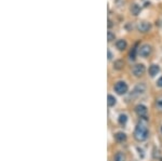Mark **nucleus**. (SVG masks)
Returning <instances> with one entry per match:
<instances>
[{
	"mask_svg": "<svg viewBox=\"0 0 162 161\" xmlns=\"http://www.w3.org/2000/svg\"><path fill=\"white\" fill-rule=\"evenodd\" d=\"M148 135H149V131H148V128L146 127V125L143 122L137 123L135 130H134V138L137 142H144L147 140Z\"/></svg>",
	"mask_w": 162,
	"mask_h": 161,
	"instance_id": "nucleus-1",
	"label": "nucleus"
},
{
	"mask_svg": "<svg viewBox=\"0 0 162 161\" xmlns=\"http://www.w3.org/2000/svg\"><path fill=\"white\" fill-rule=\"evenodd\" d=\"M128 89H129V87H128V84H126L124 81H118V82L113 86V90H115V92H116L117 94H119V95L125 94L126 92H128Z\"/></svg>",
	"mask_w": 162,
	"mask_h": 161,
	"instance_id": "nucleus-2",
	"label": "nucleus"
},
{
	"mask_svg": "<svg viewBox=\"0 0 162 161\" xmlns=\"http://www.w3.org/2000/svg\"><path fill=\"white\" fill-rule=\"evenodd\" d=\"M152 52V47L150 44L146 43V44H143L138 49V55H141V57H147L149 56Z\"/></svg>",
	"mask_w": 162,
	"mask_h": 161,
	"instance_id": "nucleus-3",
	"label": "nucleus"
},
{
	"mask_svg": "<svg viewBox=\"0 0 162 161\" xmlns=\"http://www.w3.org/2000/svg\"><path fill=\"white\" fill-rule=\"evenodd\" d=\"M135 112H136L139 118H143V119H146L148 117V109H147V107L145 105H137L135 107Z\"/></svg>",
	"mask_w": 162,
	"mask_h": 161,
	"instance_id": "nucleus-4",
	"label": "nucleus"
},
{
	"mask_svg": "<svg viewBox=\"0 0 162 161\" xmlns=\"http://www.w3.org/2000/svg\"><path fill=\"white\" fill-rule=\"evenodd\" d=\"M145 71H146V67H145L144 64H136L132 68V73L135 77H141V76L144 75Z\"/></svg>",
	"mask_w": 162,
	"mask_h": 161,
	"instance_id": "nucleus-5",
	"label": "nucleus"
},
{
	"mask_svg": "<svg viewBox=\"0 0 162 161\" xmlns=\"http://www.w3.org/2000/svg\"><path fill=\"white\" fill-rule=\"evenodd\" d=\"M137 30L139 33H147V31H149V29L151 28V24L149 22H146V21H141L137 24L136 26Z\"/></svg>",
	"mask_w": 162,
	"mask_h": 161,
	"instance_id": "nucleus-6",
	"label": "nucleus"
},
{
	"mask_svg": "<svg viewBox=\"0 0 162 161\" xmlns=\"http://www.w3.org/2000/svg\"><path fill=\"white\" fill-rule=\"evenodd\" d=\"M145 91H146V86H145L144 83H138V84L134 88L133 93L135 94V95H141V94H143Z\"/></svg>",
	"mask_w": 162,
	"mask_h": 161,
	"instance_id": "nucleus-7",
	"label": "nucleus"
},
{
	"mask_svg": "<svg viewBox=\"0 0 162 161\" xmlns=\"http://www.w3.org/2000/svg\"><path fill=\"white\" fill-rule=\"evenodd\" d=\"M116 47L119 51H124L126 49V47H128V42L124 39H119L116 42Z\"/></svg>",
	"mask_w": 162,
	"mask_h": 161,
	"instance_id": "nucleus-8",
	"label": "nucleus"
},
{
	"mask_svg": "<svg viewBox=\"0 0 162 161\" xmlns=\"http://www.w3.org/2000/svg\"><path fill=\"white\" fill-rule=\"evenodd\" d=\"M159 71H160V67H159V65H157V64H152V65H150L149 70H148L150 77H154L156 75H158Z\"/></svg>",
	"mask_w": 162,
	"mask_h": 161,
	"instance_id": "nucleus-9",
	"label": "nucleus"
},
{
	"mask_svg": "<svg viewBox=\"0 0 162 161\" xmlns=\"http://www.w3.org/2000/svg\"><path fill=\"white\" fill-rule=\"evenodd\" d=\"M115 140L118 142V143H123L126 140V134L123 132H118L115 134Z\"/></svg>",
	"mask_w": 162,
	"mask_h": 161,
	"instance_id": "nucleus-10",
	"label": "nucleus"
},
{
	"mask_svg": "<svg viewBox=\"0 0 162 161\" xmlns=\"http://www.w3.org/2000/svg\"><path fill=\"white\" fill-rule=\"evenodd\" d=\"M130 11H131V13L133 14L134 16H137L141 12V7H139L137 3H133V5L130 7Z\"/></svg>",
	"mask_w": 162,
	"mask_h": 161,
	"instance_id": "nucleus-11",
	"label": "nucleus"
},
{
	"mask_svg": "<svg viewBox=\"0 0 162 161\" xmlns=\"http://www.w3.org/2000/svg\"><path fill=\"white\" fill-rule=\"evenodd\" d=\"M116 103H117V99H116V97L113 95H109L107 96V104H108V106L109 107H113V106H115L116 105Z\"/></svg>",
	"mask_w": 162,
	"mask_h": 161,
	"instance_id": "nucleus-12",
	"label": "nucleus"
},
{
	"mask_svg": "<svg viewBox=\"0 0 162 161\" xmlns=\"http://www.w3.org/2000/svg\"><path fill=\"white\" fill-rule=\"evenodd\" d=\"M115 161H125V155L122 151H118L113 157Z\"/></svg>",
	"mask_w": 162,
	"mask_h": 161,
	"instance_id": "nucleus-13",
	"label": "nucleus"
},
{
	"mask_svg": "<svg viewBox=\"0 0 162 161\" xmlns=\"http://www.w3.org/2000/svg\"><path fill=\"white\" fill-rule=\"evenodd\" d=\"M154 106H156V109H157L158 112H162V97L157 99V101L154 103Z\"/></svg>",
	"mask_w": 162,
	"mask_h": 161,
	"instance_id": "nucleus-14",
	"label": "nucleus"
},
{
	"mask_svg": "<svg viewBox=\"0 0 162 161\" xmlns=\"http://www.w3.org/2000/svg\"><path fill=\"white\" fill-rule=\"evenodd\" d=\"M118 121L121 125H124L126 123V121H128V116L126 115H120L118 118Z\"/></svg>",
	"mask_w": 162,
	"mask_h": 161,
	"instance_id": "nucleus-15",
	"label": "nucleus"
},
{
	"mask_svg": "<svg viewBox=\"0 0 162 161\" xmlns=\"http://www.w3.org/2000/svg\"><path fill=\"white\" fill-rule=\"evenodd\" d=\"M136 53H138V50L136 49V47H134L133 49L131 50V52H130V60L134 61L136 58Z\"/></svg>",
	"mask_w": 162,
	"mask_h": 161,
	"instance_id": "nucleus-16",
	"label": "nucleus"
},
{
	"mask_svg": "<svg viewBox=\"0 0 162 161\" xmlns=\"http://www.w3.org/2000/svg\"><path fill=\"white\" fill-rule=\"evenodd\" d=\"M115 39H116V36H115V34H113V33H111V31H108V33H107V40H108V42L113 41Z\"/></svg>",
	"mask_w": 162,
	"mask_h": 161,
	"instance_id": "nucleus-17",
	"label": "nucleus"
},
{
	"mask_svg": "<svg viewBox=\"0 0 162 161\" xmlns=\"http://www.w3.org/2000/svg\"><path fill=\"white\" fill-rule=\"evenodd\" d=\"M124 63L122 62V61H117V62H115V64H113V68H116V69H121L122 68V66H123Z\"/></svg>",
	"mask_w": 162,
	"mask_h": 161,
	"instance_id": "nucleus-18",
	"label": "nucleus"
},
{
	"mask_svg": "<svg viewBox=\"0 0 162 161\" xmlns=\"http://www.w3.org/2000/svg\"><path fill=\"white\" fill-rule=\"evenodd\" d=\"M157 86L159 87V88H162V77H160V78L158 79V81H157Z\"/></svg>",
	"mask_w": 162,
	"mask_h": 161,
	"instance_id": "nucleus-19",
	"label": "nucleus"
},
{
	"mask_svg": "<svg viewBox=\"0 0 162 161\" xmlns=\"http://www.w3.org/2000/svg\"><path fill=\"white\" fill-rule=\"evenodd\" d=\"M107 53H108V60H111L113 58V53L110 52V50H108Z\"/></svg>",
	"mask_w": 162,
	"mask_h": 161,
	"instance_id": "nucleus-20",
	"label": "nucleus"
},
{
	"mask_svg": "<svg viewBox=\"0 0 162 161\" xmlns=\"http://www.w3.org/2000/svg\"><path fill=\"white\" fill-rule=\"evenodd\" d=\"M111 26H113V24H111V21L109 20V21H108V27H111Z\"/></svg>",
	"mask_w": 162,
	"mask_h": 161,
	"instance_id": "nucleus-21",
	"label": "nucleus"
},
{
	"mask_svg": "<svg viewBox=\"0 0 162 161\" xmlns=\"http://www.w3.org/2000/svg\"><path fill=\"white\" fill-rule=\"evenodd\" d=\"M161 133H162V128H161Z\"/></svg>",
	"mask_w": 162,
	"mask_h": 161,
	"instance_id": "nucleus-22",
	"label": "nucleus"
}]
</instances>
